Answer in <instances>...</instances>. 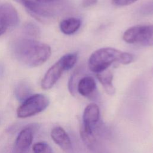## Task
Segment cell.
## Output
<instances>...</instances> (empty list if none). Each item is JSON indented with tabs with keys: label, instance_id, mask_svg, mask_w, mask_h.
I'll return each instance as SVG.
<instances>
[{
	"label": "cell",
	"instance_id": "obj_20",
	"mask_svg": "<svg viewBox=\"0 0 153 153\" xmlns=\"http://www.w3.org/2000/svg\"><path fill=\"white\" fill-rule=\"evenodd\" d=\"M137 0H112V4L117 7H124L133 4Z\"/></svg>",
	"mask_w": 153,
	"mask_h": 153
},
{
	"label": "cell",
	"instance_id": "obj_16",
	"mask_svg": "<svg viewBox=\"0 0 153 153\" xmlns=\"http://www.w3.org/2000/svg\"><path fill=\"white\" fill-rule=\"evenodd\" d=\"M39 27L32 22H29L23 26V32L30 37H38L40 34Z\"/></svg>",
	"mask_w": 153,
	"mask_h": 153
},
{
	"label": "cell",
	"instance_id": "obj_9",
	"mask_svg": "<svg viewBox=\"0 0 153 153\" xmlns=\"http://www.w3.org/2000/svg\"><path fill=\"white\" fill-rule=\"evenodd\" d=\"M33 137V128L27 127L18 134L14 143L13 153H28Z\"/></svg>",
	"mask_w": 153,
	"mask_h": 153
},
{
	"label": "cell",
	"instance_id": "obj_13",
	"mask_svg": "<svg viewBox=\"0 0 153 153\" xmlns=\"http://www.w3.org/2000/svg\"><path fill=\"white\" fill-rule=\"evenodd\" d=\"M113 76V73L108 69L96 74V78L103 87L105 91L111 96L114 95L115 93V88L112 83Z\"/></svg>",
	"mask_w": 153,
	"mask_h": 153
},
{
	"label": "cell",
	"instance_id": "obj_5",
	"mask_svg": "<svg viewBox=\"0 0 153 153\" xmlns=\"http://www.w3.org/2000/svg\"><path fill=\"white\" fill-rule=\"evenodd\" d=\"M123 39L128 44L153 46V25L130 27L123 33Z\"/></svg>",
	"mask_w": 153,
	"mask_h": 153
},
{
	"label": "cell",
	"instance_id": "obj_6",
	"mask_svg": "<svg viewBox=\"0 0 153 153\" xmlns=\"http://www.w3.org/2000/svg\"><path fill=\"white\" fill-rule=\"evenodd\" d=\"M21 4L33 15L41 17H51L56 13V5L57 4H44L33 0H14Z\"/></svg>",
	"mask_w": 153,
	"mask_h": 153
},
{
	"label": "cell",
	"instance_id": "obj_1",
	"mask_svg": "<svg viewBox=\"0 0 153 153\" xmlns=\"http://www.w3.org/2000/svg\"><path fill=\"white\" fill-rule=\"evenodd\" d=\"M13 55L20 63L36 67L46 62L51 56V48L46 44L30 38H20L11 44Z\"/></svg>",
	"mask_w": 153,
	"mask_h": 153
},
{
	"label": "cell",
	"instance_id": "obj_18",
	"mask_svg": "<svg viewBox=\"0 0 153 153\" xmlns=\"http://www.w3.org/2000/svg\"><path fill=\"white\" fill-rule=\"evenodd\" d=\"M80 133H81L80 134L81 137L83 142L88 146H90L94 143L95 137L94 136V134L87 133L85 132L84 130H82V129L80 130Z\"/></svg>",
	"mask_w": 153,
	"mask_h": 153
},
{
	"label": "cell",
	"instance_id": "obj_17",
	"mask_svg": "<svg viewBox=\"0 0 153 153\" xmlns=\"http://www.w3.org/2000/svg\"><path fill=\"white\" fill-rule=\"evenodd\" d=\"M33 153H53L51 147L45 142H39L35 143L32 147Z\"/></svg>",
	"mask_w": 153,
	"mask_h": 153
},
{
	"label": "cell",
	"instance_id": "obj_10",
	"mask_svg": "<svg viewBox=\"0 0 153 153\" xmlns=\"http://www.w3.org/2000/svg\"><path fill=\"white\" fill-rule=\"evenodd\" d=\"M53 140L63 150L68 151L72 149V142L66 131L61 127H54L51 131Z\"/></svg>",
	"mask_w": 153,
	"mask_h": 153
},
{
	"label": "cell",
	"instance_id": "obj_22",
	"mask_svg": "<svg viewBox=\"0 0 153 153\" xmlns=\"http://www.w3.org/2000/svg\"><path fill=\"white\" fill-rule=\"evenodd\" d=\"M41 3L44 4H58L61 2L62 0H34Z\"/></svg>",
	"mask_w": 153,
	"mask_h": 153
},
{
	"label": "cell",
	"instance_id": "obj_12",
	"mask_svg": "<svg viewBox=\"0 0 153 153\" xmlns=\"http://www.w3.org/2000/svg\"><path fill=\"white\" fill-rule=\"evenodd\" d=\"M81 20L77 17H69L62 20L59 27L62 33L70 35L75 33L81 25Z\"/></svg>",
	"mask_w": 153,
	"mask_h": 153
},
{
	"label": "cell",
	"instance_id": "obj_11",
	"mask_svg": "<svg viewBox=\"0 0 153 153\" xmlns=\"http://www.w3.org/2000/svg\"><path fill=\"white\" fill-rule=\"evenodd\" d=\"M96 90V82L91 76H84L79 79L76 87L77 92L84 97H90Z\"/></svg>",
	"mask_w": 153,
	"mask_h": 153
},
{
	"label": "cell",
	"instance_id": "obj_15",
	"mask_svg": "<svg viewBox=\"0 0 153 153\" xmlns=\"http://www.w3.org/2000/svg\"><path fill=\"white\" fill-rule=\"evenodd\" d=\"M82 69H83L81 68V67H78V68L75 69V71H74V72L72 73V74L71 75L69 78V81L68 84V90L71 94L73 96H75L76 94L77 84L79 80V74L81 73Z\"/></svg>",
	"mask_w": 153,
	"mask_h": 153
},
{
	"label": "cell",
	"instance_id": "obj_3",
	"mask_svg": "<svg viewBox=\"0 0 153 153\" xmlns=\"http://www.w3.org/2000/svg\"><path fill=\"white\" fill-rule=\"evenodd\" d=\"M78 59L77 53H71L63 55L45 73L41 81V87L44 90L52 88L60 79L63 73L72 69Z\"/></svg>",
	"mask_w": 153,
	"mask_h": 153
},
{
	"label": "cell",
	"instance_id": "obj_14",
	"mask_svg": "<svg viewBox=\"0 0 153 153\" xmlns=\"http://www.w3.org/2000/svg\"><path fill=\"white\" fill-rule=\"evenodd\" d=\"M32 91L30 85L28 82L25 81L19 82L14 90V94L16 98L22 102L32 96Z\"/></svg>",
	"mask_w": 153,
	"mask_h": 153
},
{
	"label": "cell",
	"instance_id": "obj_2",
	"mask_svg": "<svg viewBox=\"0 0 153 153\" xmlns=\"http://www.w3.org/2000/svg\"><path fill=\"white\" fill-rule=\"evenodd\" d=\"M134 59L133 54L112 47H104L94 51L88 60V69L98 74L108 69L113 63L128 65Z\"/></svg>",
	"mask_w": 153,
	"mask_h": 153
},
{
	"label": "cell",
	"instance_id": "obj_7",
	"mask_svg": "<svg viewBox=\"0 0 153 153\" xmlns=\"http://www.w3.org/2000/svg\"><path fill=\"white\" fill-rule=\"evenodd\" d=\"M19 22V14L12 5L5 3L0 5V35L8 28L16 26Z\"/></svg>",
	"mask_w": 153,
	"mask_h": 153
},
{
	"label": "cell",
	"instance_id": "obj_21",
	"mask_svg": "<svg viewBox=\"0 0 153 153\" xmlns=\"http://www.w3.org/2000/svg\"><path fill=\"white\" fill-rule=\"evenodd\" d=\"M98 0H82L81 4L84 8H87L94 5L97 3Z\"/></svg>",
	"mask_w": 153,
	"mask_h": 153
},
{
	"label": "cell",
	"instance_id": "obj_8",
	"mask_svg": "<svg viewBox=\"0 0 153 153\" xmlns=\"http://www.w3.org/2000/svg\"><path fill=\"white\" fill-rule=\"evenodd\" d=\"M99 118V107L94 103H90L84 110L82 116L83 126L81 129L87 133L93 134L94 128L97 124Z\"/></svg>",
	"mask_w": 153,
	"mask_h": 153
},
{
	"label": "cell",
	"instance_id": "obj_4",
	"mask_svg": "<svg viewBox=\"0 0 153 153\" xmlns=\"http://www.w3.org/2000/svg\"><path fill=\"white\" fill-rule=\"evenodd\" d=\"M48 98L42 94L30 96L19 106L17 115L20 118H26L44 111L49 105Z\"/></svg>",
	"mask_w": 153,
	"mask_h": 153
},
{
	"label": "cell",
	"instance_id": "obj_19",
	"mask_svg": "<svg viewBox=\"0 0 153 153\" xmlns=\"http://www.w3.org/2000/svg\"><path fill=\"white\" fill-rule=\"evenodd\" d=\"M139 12L142 15L153 14V2L144 4L140 7Z\"/></svg>",
	"mask_w": 153,
	"mask_h": 153
}]
</instances>
